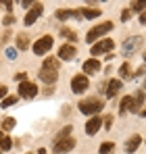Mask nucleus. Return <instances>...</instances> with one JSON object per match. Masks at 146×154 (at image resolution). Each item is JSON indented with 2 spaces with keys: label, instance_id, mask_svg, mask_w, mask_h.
Returning <instances> with one entry per match:
<instances>
[{
  "label": "nucleus",
  "instance_id": "obj_1",
  "mask_svg": "<svg viewBox=\"0 0 146 154\" xmlns=\"http://www.w3.org/2000/svg\"><path fill=\"white\" fill-rule=\"evenodd\" d=\"M56 73H59V60L56 58H46L44 65H42V69H40V79L50 85V83L56 81V77H59Z\"/></svg>",
  "mask_w": 146,
  "mask_h": 154
},
{
  "label": "nucleus",
  "instance_id": "obj_2",
  "mask_svg": "<svg viewBox=\"0 0 146 154\" xmlns=\"http://www.w3.org/2000/svg\"><path fill=\"white\" fill-rule=\"evenodd\" d=\"M113 29V23L111 21H106V23H100V25L92 27L90 31H88V35H86V42L88 44H92V42H96L98 38H102V35H106L109 31Z\"/></svg>",
  "mask_w": 146,
  "mask_h": 154
},
{
  "label": "nucleus",
  "instance_id": "obj_3",
  "mask_svg": "<svg viewBox=\"0 0 146 154\" xmlns=\"http://www.w3.org/2000/svg\"><path fill=\"white\" fill-rule=\"evenodd\" d=\"M77 108H79L84 115H96V112H100V110L104 108V104L100 102V100H96V98H86V100L79 102Z\"/></svg>",
  "mask_w": 146,
  "mask_h": 154
},
{
  "label": "nucleus",
  "instance_id": "obj_4",
  "mask_svg": "<svg viewBox=\"0 0 146 154\" xmlns=\"http://www.w3.org/2000/svg\"><path fill=\"white\" fill-rule=\"evenodd\" d=\"M52 42H54V40H52L50 35H44V38H40V40H38V42L33 44V52H36L38 56L46 54V52L52 48Z\"/></svg>",
  "mask_w": 146,
  "mask_h": 154
},
{
  "label": "nucleus",
  "instance_id": "obj_5",
  "mask_svg": "<svg viewBox=\"0 0 146 154\" xmlns=\"http://www.w3.org/2000/svg\"><path fill=\"white\" fill-rule=\"evenodd\" d=\"M113 46H115V42H113V40H109V38H104V40H100V42H96V44L92 46V54L98 56V54L111 52V50H113Z\"/></svg>",
  "mask_w": 146,
  "mask_h": 154
},
{
  "label": "nucleus",
  "instance_id": "obj_6",
  "mask_svg": "<svg viewBox=\"0 0 146 154\" xmlns=\"http://www.w3.org/2000/svg\"><path fill=\"white\" fill-rule=\"evenodd\" d=\"M88 75H75L71 79V90L75 94H81V92H86L88 90Z\"/></svg>",
  "mask_w": 146,
  "mask_h": 154
},
{
  "label": "nucleus",
  "instance_id": "obj_7",
  "mask_svg": "<svg viewBox=\"0 0 146 154\" xmlns=\"http://www.w3.org/2000/svg\"><path fill=\"white\" fill-rule=\"evenodd\" d=\"M73 146H75V140L73 137H65V140H61V142H54V154H65L73 150Z\"/></svg>",
  "mask_w": 146,
  "mask_h": 154
},
{
  "label": "nucleus",
  "instance_id": "obj_8",
  "mask_svg": "<svg viewBox=\"0 0 146 154\" xmlns=\"http://www.w3.org/2000/svg\"><path fill=\"white\" fill-rule=\"evenodd\" d=\"M42 8H44V6H42L40 2L31 4V11H29V13L25 15V25H33V23L38 21V17L42 15Z\"/></svg>",
  "mask_w": 146,
  "mask_h": 154
},
{
  "label": "nucleus",
  "instance_id": "obj_9",
  "mask_svg": "<svg viewBox=\"0 0 146 154\" xmlns=\"http://www.w3.org/2000/svg\"><path fill=\"white\" fill-rule=\"evenodd\" d=\"M36 94H38V85L36 83H29V81L19 83V96L21 98H33Z\"/></svg>",
  "mask_w": 146,
  "mask_h": 154
},
{
  "label": "nucleus",
  "instance_id": "obj_10",
  "mask_svg": "<svg viewBox=\"0 0 146 154\" xmlns=\"http://www.w3.org/2000/svg\"><path fill=\"white\" fill-rule=\"evenodd\" d=\"M140 44H142V38H138V35H132L125 44H123V54H132L134 50H138L140 48Z\"/></svg>",
  "mask_w": 146,
  "mask_h": 154
},
{
  "label": "nucleus",
  "instance_id": "obj_11",
  "mask_svg": "<svg viewBox=\"0 0 146 154\" xmlns=\"http://www.w3.org/2000/svg\"><path fill=\"white\" fill-rule=\"evenodd\" d=\"M73 56H75V46H73V44H63V46L59 48V58H63V60H73Z\"/></svg>",
  "mask_w": 146,
  "mask_h": 154
},
{
  "label": "nucleus",
  "instance_id": "obj_12",
  "mask_svg": "<svg viewBox=\"0 0 146 154\" xmlns=\"http://www.w3.org/2000/svg\"><path fill=\"white\" fill-rule=\"evenodd\" d=\"M100 127H102V119H100V117H92V119L86 123V133H88V135H94Z\"/></svg>",
  "mask_w": 146,
  "mask_h": 154
},
{
  "label": "nucleus",
  "instance_id": "obj_13",
  "mask_svg": "<svg viewBox=\"0 0 146 154\" xmlns=\"http://www.w3.org/2000/svg\"><path fill=\"white\" fill-rule=\"evenodd\" d=\"M98 71H100V63L96 58H90V60L84 63V73L86 75H92V73H98Z\"/></svg>",
  "mask_w": 146,
  "mask_h": 154
},
{
  "label": "nucleus",
  "instance_id": "obj_14",
  "mask_svg": "<svg viewBox=\"0 0 146 154\" xmlns=\"http://www.w3.org/2000/svg\"><path fill=\"white\" fill-rule=\"evenodd\" d=\"M127 110L138 112V108H136V100H134L132 96H125V98L121 100V115H123V112H127Z\"/></svg>",
  "mask_w": 146,
  "mask_h": 154
},
{
  "label": "nucleus",
  "instance_id": "obj_15",
  "mask_svg": "<svg viewBox=\"0 0 146 154\" xmlns=\"http://www.w3.org/2000/svg\"><path fill=\"white\" fill-rule=\"evenodd\" d=\"M119 90H121V81H119V79H113V81H109V85H106V92H104V94H106V98H113Z\"/></svg>",
  "mask_w": 146,
  "mask_h": 154
},
{
  "label": "nucleus",
  "instance_id": "obj_16",
  "mask_svg": "<svg viewBox=\"0 0 146 154\" xmlns=\"http://www.w3.org/2000/svg\"><path fill=\"white\" fill-rule=\"evenodd\" d=\"M140 142H142L140 135H132V137L127 140V144H125V152H136L138 146H140Z\"/></svg>",
  "mask_w": 146,
  "mask_h": 154
},
{
  "label": "nucleus",
  "instance_id": "obj_17",
  "mask_svg": "<svg viewBox=\"0 0 146 154\" xmlns=\"http://www.w3.org/2000/svg\"><path fill=\"white\" fill-rule=\"evenodd\" d=\"M75 17H81L77 11H59L56 13V19L59 21H65V19H75Z\"/></svg>",
  "mask_w": 146,
  "mask_h": 154
},
{
  "label": "nucleus",
  "instance_id": "obj_18",
  "mask_svg": "<svg viewBox=\"0 0 146 154\" xmlns=\"http://www.w3.org/2000/svg\"><path fill=\"white\" fill-rule=\"evenodd\" d=\"M79 15L86 17V19H96V17H100V11L98 8H81Z\"/></svg>",
  "mask_w": 146,
  "mask_h": 154
},
{
  "label": "nucleus",
  "instance_id": "obj_19",
  "mask_svg": "<svg viewBox=\"0 0 146 154\" xmlns=\"http://www.w3.org/2000/svg\"><path fill=\"white\" fill-rule=\"evenodd\" d=\"M13 148V140L8 135H2L0 137V150H11Z\"/></svg>",
  "mask_w": 146,
  "mask_h": 154
},
{
  "label": "nucleus",
  "instance_id": "obj_20",
  "mask_svg": "<svg viewBox=\"0 0 146 154\" xmlns=\"http://www.w3.org/2000/svg\"><path fill=\"white\" fill-rule=\"evenodd\" d=\"M17 48L19 50H27L29 48V40L25 35H17Z\"/></svg>",
  "mask_w": 146,
  "mask_h": 154
},
{
  "label": "nucleus",
  "instance_id": "obj_21",
  "mask_svg": "<svg viewBox=\"0 0 146 154\" xmlns=\"http://www.w3.org/2000/svg\"><path fill=\"white\" fill-rule=\"evenodd\" d=\"M71 125H67V127L63 129V131H61V133H59V135H56V140H54V142H61V140H65V137H69V133H71Z\"/></svg>",
  "mask_w": 146,
  "mask_h": 154
},
{
  "label": "nucleus",
  "instance_id": "obj_22",
  "mask_svg": "<svg viewBox=\"0 0 146 154\" xmlns=\"http://www.w3.org/2000/svg\"><path fill=\"white\" fill-rule=\"evenodd\" d=\"M13 127H15V119H13V117H8V119L2 121V129H4V131H11Z\"/></svg>",
  "mask_w": 146,
  "mask_h": 154
},
{
  "label": "nucleus",
  "instance_id": "obj_23",
  "mask_svg": "<svg viewBox=\"0 0 146 154\" xmlns=\"http://www.w3.org/2000/svg\"><path fill=\"white\" fill-rule=\"evenodd\" d=\"M119 73H121L123 79H129V77H132V69H129V65H127V63H125L121 69H119Z\"/></svg>",
  "mask_w": 146,
  "mask_h": 154
},
{
  "label": "nucleus",
  "instance_id": "obj_24",
  "mask_svg": "<svg viewBox=\"0 0 146 154\" xmlns=\"http://www.w3.org/2000/svg\"><path fill=\"white\" fill-rule=\"evenodd\" d=\"M146 8V2L142 0V2H132V11H136V13H144Z\"/></svg>",
  "mask_w": 146,
  "mask_h": 154
},
{
  "label": "nucleus",
  "instance_id": "obj_25",
  "mask_svg": "<svg viewBox=\"0 0 146 154\" xmlns=\"http://www.w3.org/2000/svg\"><path fill=\"white\" fill-rule=\"evenodd\" d=\"M113 148H115V146H113L111 142H106V144H102V146H100V154H109V152H113Z\"/></svg>",
  "mask_w": 146,
  "mask_h": 154
},
{
  "label": "nucleus",
  "instance_id": "obj_26",
  "mask_svg": "<svg viewBox=\"0 0 146 154\" xmlns=\"http://www.w3.org/2000/svg\"><path fill=\"white\" fill-rule=\"evenodd\" d=\"M15 102H17V98H15V96H6V98L2 100V108H6V106H13Z\"/></svg>",
  "mask_w": 146,
  "mask_h": 154
},
{
  "label": "nucleus",
  "instance_id": "obj_27",
  "mask_svg": "<svg viewBox=\"0 0 146 154\" xmlns=\"http://www.w3.org/2000/svg\"><path fill=\"white\" fill-rule=\"evenodd\" d=\"M61 33H63V35H65L67 40H71V42H75V31H71V29H63Z\"/></svg>",
  "mask_w": 146,
  "mask_h": 154
},
{
  "label": "nucleus",
  "instance_id": "obj_28",
  "mask_svg": "<svg viewBox=\"0 0 146 154\" xmlns=\"http://www.w3.org/2000/svg\"><path fill=\"white\" fill-rule=\"evenodd\" d=\"M144 98H146V96H144V92H140V94H138V96L134 98V100H136V108H140V104L144 102Z\"/></svg>",
  "mask_w": 146,
  "mask_h": 154
},
{
  "label": "nucleus",
  "instance_id": "obj_29",
  "mask_svg": "<svg viewBox=\"0 0 146 154\" xmlns=\"http://www.w3.org/2000/svg\"><path fill=\"white\" fill-rule=\"evenodd\" d=\"M111 125H113V117H111V115H109V117H106V119H104V121H102V127L111 129Z\"/></svg>",
  "mask_w": 146,
  "mask_h": 154
},
{
  "label": "nucleus",
  "instance_id": "obj_30",
  "mask_svg": "<svg viewBox=\"0 0 146 154\" xmlns=\"http://www.w3.org/2000/svg\"><path fill=\"white\" fill-rule=\"evenodd\" d=\"M15 79H17L19 83H25V81H27V73H17V75H15Z\"/></svg>",
  "mask_w": 146,
  "mask_h": 154
},
{
  "label": "nucleus",
  "instance_id": "obj_31",
  "mask_svg": "<svg viewBox=\"0 0 146 154\" xmlns=\"http://www.w3.org/2000/svg\"><path fill=\"white\" fill-rule=\"evenodd\" d=\"M6 92H8V90H6V88H4V85H0V98H2V100H4V98H6Z\"/></svg>",
  "mask_w": 146,
  "mask_h": 154
},
{
  "label": "nucleus",
  "instance_id": "obj_32",
  "mask_svg": "<svg viewBox=\"0 0 146 154\" xmlns=\"http://www.w3.org/2000/svg\"><path fill=\"white\" fill-rule=\"evenodd\" d=\"M129 15H132L129 11H123V13H121V19H123V21H125V19H129Z\"/></svg>",
  "mask_w": 146,
  "mask_h": 154
},
{
  "label": "nucleus",
  "instance_id": "obj_33",
  "mask_svg": "<svg viewBox=\"0 0 146 154\" xmlns=\"http://www.w3.org/2000/svg\"><path fill=\"white\" fill-rule=\"evenodd\" d=\"M13 21H15V19H13V17H4V25H11V23H13Z\"/></svg>",
  "mask_w": 146,
  "mask_h": 154
},
{
  "label": "nucleus",
  "instance_id": "obj_34",
  "mask_svg": "<svg viewBox=\"0 0 146 154\" xmlns=\"http://www.w3.org/2000/svg\"><path fill=\"white\" fill-rule=\"evenodd\" d=\"M140 21H142V23H146V13H142V15H140Z\"/></svg>",
  "mask_w": 146,
  "mask_h": 154
},
{
  "label": "nucleus",
  "instance_id": "obj_35",
  "mask_svg": "<svg viewBox=\"0 0 146 154\" xmlns=\"http://www.w3.org/2000/svg\"><path fill=\"white\" fill-rule=\"evenodd\" d=\"M142 117H146V110H144V112H142Z\"/></svg>",
  "mask_w": 146,
  "mask_h": 154
},
{
  "label": "nucleus",
  "instance_id": "obj_36",
  "mask_svg": "<svg viewBox=\"0 0 146 154\" xmlns=\"http://www.w3.org/2000/svg\"><path fill=\"white\" fill-rule=\"evenodd\" d=\"M144 60H146V52H144Z\"/></svg>",
  "mask_w": 146,
  "mask_h": 154
},
{
  "label": "nucleus",
  "instance_id": "obj_37",
  "mask_svg": "<svg viewBox=\"0 0 146 154\" xmlns=\"http://www.w3.org/2000/svg\"><path fill=\"white\" fill-rule=\"evenodd\" d=\"M0 137H2V131H0Z\"/></svg>",
  "mask_w": 146,
  "mask_h": 154
},
{
  "label": "nucleus",
  "instance_id": "obj_38",
  "mask_svg": "<svg viewBox=\"0 0 146 154\" xmlns=\"http://www.w3.org/2000/svg\"><path fill=\"white\" fill-rule=\"evenodd\" d=\"M144 88H146V81H144Z\"/></svg>",
  "mask_w": 146,
  "mask_h": 154
}]
</instances>
